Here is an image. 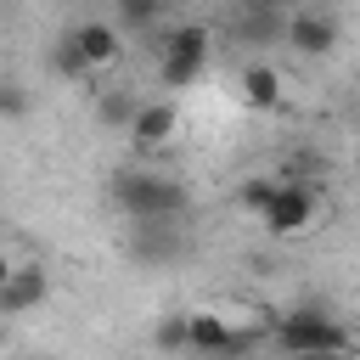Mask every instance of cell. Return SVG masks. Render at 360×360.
<instances>
[{
  "instance_id": "obj_7",
  "label": "cell",
  "mask_w": 360,
  "mask_h": 360,
  "mask_svg": "<svg viewBox=\"0 0 360 360\" xmlns=\"http://www.w3.org/2000/svg\"><path fill=\"white\" fill-rule=\"evenodd\" d=\"M45 292H51L45 270L39 264H17V270L0 276V315H28V309L45 304Z\"/></svg>"
},
{
  "instance_id": "obj_16",
  "label": "cell",
  "mask_w": 360,
  "mask_h": 360,
  "mask_svg": "<svg viewBox=\"0 0 360 360\" xmlns=\"http://www.w3.org/2000/svg\"><path fill=\"white\" fill-rule=\"evenodd\" d=\"M281 191V180H270V174H253V180H242L236 186V202L248 208V214H264V202Z\"/></svg>"
},
{
  "instance_id": "obj_18",
  "label": "cell",
  "mask_w": 360,
  "mask_h": 360,
  "mask_svg": "<svg viewBox=\"0 0 360 360\" xmlns=\"http://www.w3.org/2000/svg\"><path fill=\"white\" fill-rule=\"evenodd\" d=\"M22 107H28V101H22V84H6V96H0V112L17 124V118H22Z\"/></svg>"
},
{
  "instance_id": "obj_15",
  "label": "cell",
  "mask_w": 360,
  "mask_h": 360,
  "mask_svg": "<svg viewBox=\"0 0 360 360\" xmlns=\"http://www.w3.org/2000/svg\"><path fill=\"white\" fill-rule=\"evenodd\" d=\"M51 68H56L62 79H90V73H96V68H90L84 56H79L73 34H62V39H56V51H51Z\"/></svg>"
},
{
  "instance_id": "obj_9",
  "label": "cell",
  "mask_w": 360,
  "mask_h": 360,
  "mask_svg": "<svg viewBox=\"0 0 360 360\" xmlns=\"http://www.w3.org/2000/svg\"><path fill=\"white\" fill-rule=\"evenodd\" d=\"M174 124H180L174 101H141V112H135V124H129V146H135V152H158V146L174 135Z\"/></svg>"
},
{
  "instance_id": "obj_5",
  "label": "cell",
  "mask_w": 360,
  "mask_h": 360,
  "mask_svg": "<svg viewBox=\"0 0 360 360\" xmlns=\"http://www.w3.org/2000/svg\"><path fill=\"white\" fill-rule=\"evenodd\" d=\"M259 219H264V231H270V236H298V231L315 219V191H309L304 180H281V191L264 202V214H259Z\"/></svg>"
},
{
  "instance_id": "obj_2",
  "label": "cell",
  "mask_w": 360,
  "mask_h": 360,
  "mask_svg": "<svg viewBox=\"0 0 360 360\" xmlns=\"http://www.w3.org/2000/svg\"><path fill=\"white\" fill-rule=\"evenodd\" d=\"M208 51H214V28H208V22H180V28L158 45V79H163L169 90H186V84L202 73Z\"/></svg>"
},
{
  "instance_id": "obj_17",
  "label": "cell",
  "mask_w": 360,
  "mask_h": 360,
  "mask_svg": "<svg viewBox=\"0 0 360 360\" xmlns=\"http://www.w3.org/2000/svg\"><path fill=\"white\" fill-rule=\"evenodd\" d=\"M158 11H163V0H118V22H124V28H135V34H141V28H152V22H158Z\"/></svg>"
},
{
  "instance_id": "obj_1",
  "label": "cell",
  "mask_w": 360,
  "mask_h": 360,
  "mask_svg": "<svg viewBox=\"0 0 360 360\" xmlns=\"http://www.w3.org/2000/svg\"><path fill=\"white\" fill-rule=\"evenodd\" d=\"M112 202L129 214V219H174V214H186L191 208V197H186V186L180 180H169V174H112Z\"/></svg>"
},
{
  "instance_id": "obj_14",
  "label": "cell",
  "mask_w": 360,
  "mask_h": 360,
  "mask_svg": "<svg viewBox=\"0 0 360 360\" xmlns=\"http://www.w3.org/2000/svg\"><path fill=\"white\" fill-rule=\"evenodd\" d=\"M152 349H163V354H180V349H191V315H180V309L158 315V326H152Z\"/></svg>"
},
{
  "instance_id": "obj_8",
  "label": "cell",
  "mask_w": 360,
  "mask_h": 360,
  "mask_svg": "<svg viewBox=\"0 0 360 360\" xmlns=\"http://www.w3.org/2000/svg\"><path fill=\"white\" fill-rule=\"evenodd\" d=\"M259 332H231L219 315H191V349L197 354H248Z\"/></svg>"
},
{
  "instance_id": "obj_19",
  "label": "cell",
  "mask_w": 360,
  "mask_h": 360,
  "mask_svg": "<svg viewBox=\"0 0 360 360\" xmlns=\"http://www.w3.org/2000/svg\"><path fill=\"white\" fill-rule=\"evenodd\" d=\"M259 6H298V0H259Z\"/></svg>"
},
{
  "instance_id": "obj_13",
  "label": "cell",
  "mask_w": 360,
  "mask_h": 360,
  "mask_svg": "<svg viewBox=\"0 0 360 360\" xmlns=\"http://www.w3.org/2000/svg\"><path fill=\"white\" fill-rule=\"evenodd\" d=\"M135 112H141V101H135V90H101V96H96V118H101L107 129H124V135H129V124H135Z\"/></svg>"
},
{
  "instance_id": "obj_6",
  "label": "cell",
  "mask_w": 360,
  "mask_h": 360,
  "mask_svg": "<svg viewBox=\"0 0 360 360\" xmlns=\"http://www.w3.org/2000/svg\"><path fill=\"white\" fill-rule=\"evenodd\" d=\"M287 45H292L298 56H332V51H338V17H332V11H315V6L292 11V17H287Z\"/></svg>"
},
{
  "instance_id": "obj_11",
  "label": "cell",
  "mask_w": 360,
  "mask_h": 360,
  "mask_svg": "<svg viewBox=\"0 0 360 360\" xmlns=\"http://www.w3.org/2000/svg\"><path fill=\"white\" fill-rule=\"evenodd\" d=\"M281 11H287V6H259V0H248V6H242V17H236V39H242V45H270V39H287Z\"/></svg>"
},
{
  "instance_id": "obj_12",
  "label": "cell",
  "mask_w": 360,
  "mask_h": 360,
  "mask_svg": "<svg viewBox=\"0 0 360 360\" xmlns=\"http://www.w3.org/2000/svg\"><path fill=\"white\" fill-rule=\"evenodd\" d=\"M242 101H248L253 112H270V107L281 101V73H276L270 62H253V68L242 73Z\"/></svg>"
},
{
  "instance_id": "obj_4",
  "label": "cell",
  "mask_w": 360,
  "mask_h": 360,
  "mask_svg": "<svg viewBox=\"0 0 360 360\" xmlns=\"http://www.w3.org/2000/svg\"><path fill=\"white\" fill-rule=\"evenodd\" d=\"M129 253H135V264H174L186 253L180 214L174 219H129Z\"/></svg>"
},
{
  "instance_id": "obj_10",
  "label": "cell",
  "mask_w": 360,
  "mask_h": 360,
  "mask_svg": "<svg viewBox=\"0 0 360 360\" xmlns=\"http://www.w3.org/2000/svg\"><path fill=\"white\" fill-rule=\"evenodd\" d=\"M68 34H73V45H79V56H84L90 68H112V62L124 56V39H118L112 22H79V28H68Z\"/></svg>"
},
{
  "instance_id": "obj_3",
  "label": "cell",
  "mask_w": 360,
  "mask_h": 360,
  "mask_svg": "<svg viewBox=\"0 0 360 360\" xmlns=\"http://www.w3.org/2000/svg\"><path fill=\"white\" fill-rule=\"evenodd\" d=\"M354 338L326 315V309H287L281 321H276V349H287V354H338V349H349Z\"/></svg>"
}]
</instances>
